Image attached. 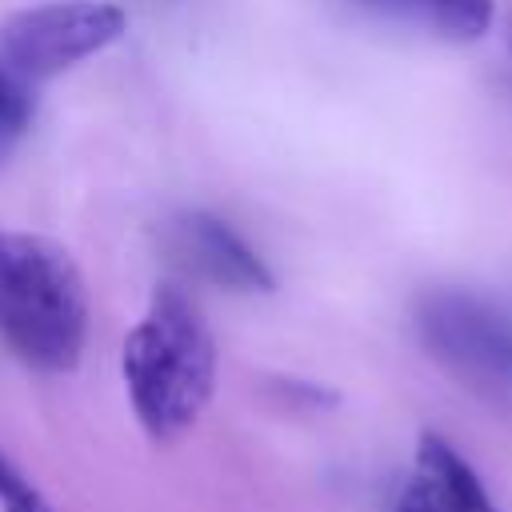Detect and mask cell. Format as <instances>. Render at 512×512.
<instances>
[{
  "instance_id": "cell-9",
  "label": "cell",
  "mask_w": 512,
  "mask_h": 512,
  "mask_svg": "<svg viewBox=\"0 0 512 512\" xmlns=\"http://www.w3.org/2000/svg\"><path fill=\"white\" fill-rule=\"evenodd\" d=\"M28 116H32V100H28L24 80L12 68H0V140L24 132Z\"/></svg>"
},
{
  "instance_id": "cell-8",
  "label": "cell",
  "mask_w": 512,
  "mask_h": 512,
  "mask_svg": "<svg viewBox=\"0 0 512 512\" xmlns=\"http://www.w3.org/2000/svg\"><path fill=\"white\" fill-rule=\"evenodd\" d=\"M0 508L4 512H56L48 496L0 452Z\"/></svg>"
},
{
  "instance_id": "cell-7",
  "label": "cell",
  "mask_w": 512,
  "mask_h": 512,
  "mask_svg": "<svg viewBox=\"0 0 512 512\" xmlns=\"http://www.w3.org/2000/svg\"><path fill=\"white\" fill-rule=\"evenodd\" d=\"M364 4L412 20L456 44L480 40L492 28V0H364Z\"/></svg>"
},
{
  "instance_id": "cell-1",
  "label": "cell",
  "mask_w": 512,
  "mask_h": 512,
  "mask_svg": "<svg viewBox=\"0 0 512 512\" xmlns=\"http://www.w3.org/2000/svg\"><path fill=\"white\" fill-rule=\"evenodd\" d=\"M120 372L128 404L152 440H176L204 416L216 388V340L184 288L160 284L152 292L124 336Z\"/></svg>"
},
{
  "instance_id": "cell-5",
  "label": "cell",
  "mask_w": 512,
  "mask_h": 512,
  "mask_svg": "<svg viewBox=\"0 0 512 512\" xmlns=\"http://www.w3.org/2000/svg\"><path fill=\"white\" fill-rule=\"evenodd\" d=\"M164 244L184 272H192L216 288H228V292H272L276 288V276L256 256V248H248L244 236H236L212 212L172 216L164 228Z\"/></svg>"
},
{
  "instance_id": "cell-10",
  "label": "cell",
  "mask_w": 512,
  "mask_h": 512,
  "mask_svg": "<svg viewBox=\"0 0 512 512\" xmlns=\"http://www.w3.org/2000/svg\"><path fill=\"white\" fill-rule=\"evenodd\" d=\"M508 48H512V28H508Z\"/></svg>"
},
{
  "instance_id": "cell-4",
  "label": "cell",
  "mask_w": 512,
  "mask_h": 512,
  "mask_svg": "<svg viewBox=\"0 0 512 512\" xmlns=\"http://www.w3.org/2000/svg\"><path fill=\"white\" fill-rule=\"evenodd\" d=\"M128 28L124 8L104 0H52L12 12L0 24V56L20 80H48L104 52Z\"/></svg>"
},
{
  "instance_id": "cell-2",
  "label": "cell",
  "mask_w": 512,
  "mask_h": 512,
  "mask_svg": "<svg viewBox=\"0 0 512 512\" xmlns=\"http://www.w3.org/2000/svg\"><path fill=\"white\" fill-rule=\"evenodd\" d=\"M0 336L40 372H72L88 336V288L56 240L0 232Z\"/></svg>"
},
{
  "instance_id": "cell-3",
  "label": "cell",
  "mask_w": 512,
  "mask_h": 512,
  "mask_svg": "<svg viewBox=\"0 0 512 512\" xmlns=\"http://www.w3.org/2000/svg\"><path fill=\"white\" fill-rule=\"evenodd\" d=\"M428 356L488 400L512 396V312L468 288H436L416 304Z\"/></svg>"
},
{
  "instance_id": "cell-6",
  "label": "cell",
  "mask_w": 512,
  "mask_h": 512,
  "mask_svg": "<svg viewBox=\"0 0 512 512\" xmlns=\"http://www.w3.org/2000/svg\"><path fill=\"white\" fill-rule=\"evenodd\" d=\"M392 512H500L472 464L440 436L424 432L416 444L412 476L404 480Z\"/></svg>"
}]
</instances>
